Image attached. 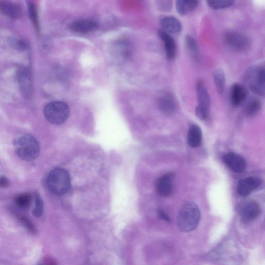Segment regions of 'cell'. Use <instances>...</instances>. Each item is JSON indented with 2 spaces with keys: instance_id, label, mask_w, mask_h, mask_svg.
Instances as JSON below:
<instances>
[{
  "instance_id": "cell-16",
  "label": "cell",
  "mask_w": 265,
  "mask_h": 265,
  "mask_svg": "<svg viewBox=\"0 0 265 265\" xmlns=\"http://www.w3.org/2000/svg\"><path fill=\"white\" fill-rule=\"evenodd\" d=\"M0 12L13 19L20 18L22 14L21 9L18 5L7 0L0 1Z\"/></svg>"
},
{
  "instance_id": "cell-15",
  "label": "cell",
  "mask_w": 265,
  "mask_h": 265,
  "mask_svg": "<svg viewBox=\"0 0 265 265\" xmlns=\"http://www.w3.org/2000/svg\"><path fill=\"white\" fill-rule=\"evenodd\" d=\"M248 97L247 88L244 85L235 83L231 88L230 100L233 106L238 107L246 101Z\"/></svg>"
},
{
  "instance_id": "cell-11",
  "label": "cell",
  "mask_w": 265,
  "mask_h": 265,
  "mask_svg": "<svg viewBox=\"0 0 265 265\" xmlns=\"http://www.w3.org/2000/svg\"><path fill=\"white\" fill-rule=\"evenodd\" d=\"M223 161L228 168L235 172L242 173L246 168V160L237 154L228 153L223 156Z\"/></svg>"
},
{
  "instance_id": "cell-9",
  "label": "cell",
  "mask_w": 265,
  "mask_h": 265,
  "mask_svg": "<svg viewBox=\"0 0 265 265\" xmlns=\"http://www.w3.org/2000/svg\"><path fill=\"white\" fill-rule=\"evenodd\" d=\"M225 41L229 47L237 51H244L247 50L250 45V41L247 37L237 32L227 34L225 37Z\"/></svg>"
},
{
  "instance_id": "cell-7",
  "label": "cell",
  "mask_w": 265,
  "mask_h": 265,
  "mask_svg": "<svg viewBox=\"0 0 265 265\" xmlns=\"http://www.w3.org/2000/svg\"><path fill=\"white\" fill-rule=\"evenodd\" d=\"M18 80L20 92L25 99H31L33 95L34 87L32 76L30 71L24 67H21L18 72Z\"/></svg>"
},
{
  "instance_id": "cell-22",
  "label": "cell",
  "mask_w": 265,
  "mask_h": 265,
  "mask_svg": "<svg viewBox=\"0 0 265 265\" xmlns=\"http://www.w3.org/2000/svg\"><path fill=\"white\" fill-rule=\"evenodd\" d=\"M261 104L257 99H251L247 103L245 108V113L247 116L252 117L255 116L260 111Z\"/></svg>"
},
{
  "instance_id": "cell-30",
  "label": "cell",
  "mask_w": 265,
  "mask_h": 265,
  "mask_svg": "<svg viewBox=\"0 0 265 265\" xmlns=\"http://www.w3.org/2000/svg\"><path fill=\"white\" fill-rule=\"evenodd\" d=\"M187 11H192L198 6V0H187Z\"/></svg>"
},
{
  "instance_id": "cell-2",
  "label": "cell",
  "mask_w": 265,
  "mask_h": 265,
  "mask_svg": "<svg viewBox=\"0 0 265 265\" xmlns=\"http://www.w3.org/2000/svg\"><path fill=\"white\" fill-rule=\"evenodd\" d=\"M200 212L197 205L193 202L184 204L180 209L178 224L181 231L188 232L198 226L200 220Z\"/></svg>"
},
{
  "instance_id": "cell-18",
  "label": "cell",
  "mask_w": 265,
  "mask_h": 265,
  "mask_svg": "<svg viewBox=\"0 0 265 265\" xmlns=\"http://www.w3.org/2000/svg\"><path fill=\"white\" fill-rule=\"evenodd\" d=\"M159 35L164 43L168 60L169 61L173 60L176 54V45L174 40L168 33L163 31L159 32Z\"/></svg>"
},
{
  "instance_id": "cell-20",
  "label": "cell",
  "mask_w": 265,
  "mask_h": 265,
  "mask_svg": "<svg viewBox=\"0 0 265 265\" xmlns=\"http://www.w3.org/2000/svg\"><path fill=\"white\" fill-rule=\"evenodd\" d=\"M129 47L128 44L124 41L117 42L112 48V54L117 60L124 61L129 55Z\"/></svg>"
},
{
  "instance_id": "cell-6",
  "label": "cell",
  "mask_w": 265,
  "mask_h": 265,
  "mask_svg": "<svg viewBox=\"0 0 265 265\" xmlns=\"http://www.w3.org/2000/svg\"><path fill=\"white\" fill-rule=\"evenodd\" d=\"M196 94L198 105L195 110L196 115L199 120L207 121L210 116L211 101L208 88L202 80L197 81Z\"/></svg>"
},
{
  "instance_id": "cell-27",
  "label": "cell",
  "mask_w": 265,
  "mask_h": 265,
  "mask_svg": "<svg viewBox=\"0 0 265 265\" xmlns=\"http://www.w3.org/2000/svg\"><path fill=\"white\" fill-rule=\"evenodd\" d=\"M18 221L20 223L28 230V231L33 234H36L37 233L36 228L33 222L28 219L26 217L21 215H16Z\"/></svg>"
},
{
  "instance_id": "cell-5",
  "label": "cell",
  "mask_w": 265,
  "mask_h": 265,
  "mask_svg": "<svg viewBox=\"0 0 265 265\" xmlns=\"http://www.w3.org/2000/svg\"><path fill=\"white\" fill-rule=\"evenodd\" d=\"M44 114L46 120L50 124L60 126L65 124L70 115V108L65 102L54 101L45 107Z\"/></svg>"
},
{
  "instance_id": "cell-12",
  "label": "cell",
  "mask_w": 265,
  "mask_h": 265,
  "mask_svg": "<svg viewBox=\"0 0 265 265\" xmlns=\"http://www.w3.org/2000/svg\"><path fill=\"white\" fill-rule=\"evenodd\" d=\"M70 27L71 30L76 33L85 34L97 30L98 23L91 19H81L73 22Z\"/></svg>"
},
{
  "instance_id": "cell-31",
  "label": "cell",
  "mask_w": 265,
  "mask_h": 265,
  "mask_svg": "<svg viewBox=\"0 0 265 265\" xmlns=\"http://www.w3.org/2000/svg\"><path fill=\"white\" fill-rule=\"evenodd\" d=\"M10 185V181L5 176H0V188H7Z\"/></svg>"
},
{
  "instance_id": "cell-14",
  "label": "cell",
  "mask_w": 265,
  "mask_h": 265,
  "mask_svg": "<svg viewBox=\"0 0 265 265\" xmlns=\"http://www.w3.org/2000/svg\"><path fill=\"white\" fill-rule=\"evenodd\" d=\"M158 104L161 111L167 115L173 114L176 109L175 99L170 93H163L159 97Z\"/></svg>"
},
{
  "instance_id": "cell-21",
  "label": "cell",
  "mask_w": 265,
  "mask_h": 265,
  "mask_svg": "<svg viewBox=\"0 0 265 265\" xmlns=\"http://www.w3.org/2000/svg\"><path fill=\"white\" fill-rule=\"evenodd\" d=\"M213 78L218 93L223 94L226 86V78L224 72L221 69H217L213 73Z\"/></svg>"
},
{
  "instance_id": "cell-24",
  "label": "cell",
  "mask_w": 265,
  "mask_h": 265,
  "mask_svg": "<svg viewBox=\"0 0 265 265\" xmlns=\"http://www.w3.org/2000/svg\"><path fill=\"white\" fill-rule=\"evenodd\" d=\"M187 49L195 62H197L199 58V48L195 40L191 37L188 36L186 39Z\"/></svg>"
},
{
  "instance_id": "cell-8",
  "label": "cell",
  "mask_w": 265,
  "mask_h": 265,
  "mask_svg": "<svg viewBox=\"0 0 265 265\" xmlns=\"http://www.w3.org/2000/svg\"><path fill=\"white\" fill-rule=\"evenodd\" d=\"M238 212L241 219L245 222H251L256 219L260 214L259 204L253 200H249L242 203Z\"/></svg>"
},
{
  "instance_id": "cell-1",
  "label": "cell",
  "mask_w": 265,
  "mask_h": 265,
  "mask_svg": "<svg viewBox=\"0 0 265 265\" xmlns=\"http://www.w3.org/2000/svg\"><path fill=\"white\" fill-rule=\"evenodd\" d=\"M15 152L22 160L31 162L37 159L40 153V146L37 139L30 135H24L15 139Z\"/></svg>"
},
{
  "instance_id": "cell-13",
  "label": "cell",
  "mask_w": 265,
  "mask_h": 265,
  "mask_svg": "<svg viewBox=\"0 0 265 265\" xmlns=\"http://www.w3.org/2000/svg\"><path fill=\"white\" fill-rule=\"evenodd\" d=\"M261 182L259 179L254 176H250L240 181L238 192L242 196L246 197L259 187Z\"/></svg>"
},
{
  "instance_id": "cell-3",
  "label": "cell",
  "mask_w": 265,
  "mask_h": 265,
  "mask_svg": "<svg viewBox=\"0 0 265 265\" xmlns=\"http://www.w3.org/2000/svg\"><path fill=\"white\" fill-rule=\"evenodd\" d=\"M47 186L53 193L61 195L68 192L71 187V179L68 172L63 168H56L49 174Z\"/></svg>"
},
{
  "instance_id": "cell-23",
  "label": "cell",
  "mask_w": 265,
  "mask_h": 265,
  "mask_svg": "<svg viewBox=\"0 0 265 265\" xmlns=\"http://www.w3.org/2000/svg\"><path fill=\"white\" fill-rule=\"evenodd\" d=\"M33 196L30 193H25L17 195L15 198V202L18 208L26 210L31 207Z\"/></svg>"
},
{
  "instance_id": "cell-19",
  "label": "cell",
  "mask_w": 265,
  "mask_h": 265,
  "mask_svg": "<svg viewBox=\"0 0 265 265\" xmlns=\"http://www.w3.org/2000/svg\"><path fill=\"white\" fill-rule=\"evenodd\" d=\"M202 132L200 128L196 125L190 126L188 133V142L192 148H197L201 143Z\"/></svg>"
},
{
  "instance_id": "cell-29",
  "label": "cell",
  "mask_w": 265,
  "mask_h": 265,
  "mask_svg": "<svg viewBox=\"0 0 265 265\" xmlns=\"http://www.w3.org/2000/svg\"><path fill=\"white\" fill-rule=\"evenodd\" d=\"M28 12L29 14H30L31 18L33 21L34 24L36 26L37 28H38V16L36 9L34 5L33 4H31L28 7Z\"/></svg>"
},
{
  "instance_id": "cell-4",
  "label": "cell",
  "mask_w": 265,
  "mask_h": 265,
  "mask_svg": "<svg viewBox=\"0 0 265 265\" xmlns=\"http://www.w3.org/2000/svg\"><path fill=\"white\" fill-rule=\"evenodd\" d=\"M244 80L249 90L262 97L265 94V71L263 66H254L247 70Z\"/></svg>"
},
{
  "instance_id": "cell-26",
  "label": "cell",
  "mask_w": 265,
  "mask_h": 265,
  "mask_svg": "<svg viewBox=\"0 0 265 265\" xmlns=\"http://www.w3.org/2000/svg\"><path fill=\"white\" fill-rule=\"evenodd\" d=\"M44 212V202L40 194L37 192L35 194V205L33 214L36 218L41 217Z\"/></svg>"
},
{
  "instance_id": "cell-32",
  "label": "cell",
  "mask_w": 265,
  "mask_h": 265,
  "mask_svg": "<svg viewBox=\"0 0 265 265\" xmlns=\"http://www.w3.org/2000/svg\"><path fill=\"white\" fill-rule=\"evenodd\" d=\"M159 216L163 220L168 222H170V219L169 217L162 210H159L158 211Z\"/></svg>"
},
{
  "instance_id": "cell-25",
  "label": "cell",
  "mask_w": 265,
  "mask_h": 265,
  "mask_svg": "<svg viewBox=\"0 0 265 265\" xmlns=\"http://www.w3.org/2000/svg\"><path fill=\"white\" fill-rule=\"evenodd\" d=\"M234 0H207L209 5L214 9H223L230 7Z\"/></svg>"
},
{
  "instance_id": "cell-17",
  "label": "cell",
  "mask_w": 265,
  "mask_h": 265,
  "mask_svg": "<svg viewBox=\"0 0 265 265\" xmlns=\"http://www.w3.org/2000/svg\"><path fill=\"white\" fill-rule=\"evenodd\" d=\"M160 24L166 33L179 34L182 29L180 21L173 17H166L161 20Z\"/></svg>"
},
{
  "instance_id": "cell-28",
  "label": "cell",
  "mask_w": 265,
  "mask_h": 265,
  "mask_svg": "<svg viewBox=\"0 0 265 265\" xmlns=\"http://www.w3.org/2000/svg\"><path fill=\"white\" fill-rule=\"evenodd\" d=\"M175 4L178 13L181 15H184L187 11V0H176Z\"/></svg>"
},
{
  "instance_id": "cell-10",
  "label": "cell",
  "mask_w": 265,
  "mask_h": 265,
  "mask_svg": "<svg viewBox=\"0 0 265 265\" xmlns=\"http://www.w3.org/2000/svg\"><path fill=\"white\" fill-rule=\"evenodd\" d=\"M174 179V176L172 172L166 173L161 176L156 184V190L159 195L167 197L172 195L173 191Z\"/></svg>"
}]
</instances>
